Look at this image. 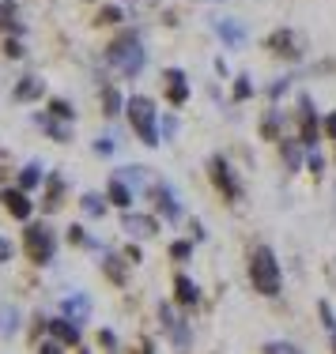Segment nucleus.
<instances>
[{
	"label": "nucleus",
	"mask_w": 336,
	"mask_h": 354,
	"mask_svg": "<svg viewBox=\"0 0 336 354\" xmlns=\"http://www.w3.org/2000/svg\"><path fill=\"white\" fill-rule=\"evenodd\" d=\"M325 129H329V132H333V140H336V113L329 117V121H325Z\"/></svg>",
	"instance_id": "7c9ffc66"
},
{
	"label": "nucleus",
	"mask_w": 336,
	"mask_h": 354,
	"mask_svg": "<svg viewBox=\"0 0 336 354\" xmlns=\"http://www.w3.org/2000/svg\"><path fill=\"white\" fill-rule=\"evenodd\" d=\"M61 189H64V185H61V177H53V181H49V200H46V212H53V207L61 204Z\"/></svg>",
	"instance_id": "4be33fe9"
},
{
	"label": "nucleus",
	"mask_w": 336,
	"mask_h": 354,
	"mask_svg": "<svg viewBox=\"0 0 336 354\" xmlns=\"http://www.w3.org/2000/svg\"><path fill=\"white\" fill-rule=\"evenodd\" d=\"M42 181V174H38V166H27V170L19 174V189L27 192V189H35V185Z\"/></svg>",
	"instance_id": "412c9836"
},
{
	"label": "nucleus",
	"mask_w": 336,
	"mask_h": 354,
	"mask_svg": "<svg viewBox=\"0 0 336 354\" xmlns=\"http://www.w3.org/2000/svg\"><path fill=\"white\" fill-rule=\"evenodd\" d=\"M144 61H148V53H144V46H140L136 35H121L110 46V64L121 75H136L140 68H144Z\"/></svg>",
	"instance_id": "f03ea898"
},
{
	"label": "nucleus",
	"mask_w": 336,
	"mask_h": 354,
	"mask_svg": "<svg viewBox=\"0 0 336 354\" xmlns=\"http://www.w3.org/2000/svg\"><path fill=\"white\" fill-rule=\"evenodd\" d=\"M129 121H132V129H136V136L144 140L148 147H155L159 143V121H155V106H151V98H144V95L129 98Z\"/></svg>",
	"instance_id": "7ed1b4c3"
},
{
	"label": "nucleus",
	"mask_w": 336,
	"mask_h": 354,
	"mask_svg": "<svg viewBox=\"0 0 336 354\" xmlns=\"http://www.w3.org/2000/svg\"><path fill=\"white\" fill-rule=\"evenodd\" d=\"M170 257L186 260V257H189V241H174V245H170Z\"/></svg>",
	"instance_id": "a878e982"
},
{
	"label": "nucleus",
	"mask_w": 336,
	"mask_h": 354,
	"mask_svg": "<svg viewBox=\"0 0 336 354\" xmlns=\"http://www.w3.org/2000/svg\"><path fill=\"white\" fill-rule=\"evenodd\" d=\"M299 129H302V143L314 151V147H317V117H314L310 98H302V106H299Z\"/></svg>",
	"instance_id": "423d86ee"
},
{
	"label": "nucleus",
	"mask_w": 336,
	"mask_h": 354,
	"mask_svg": "<svg viewBox=\"0 0 336 354\" xmlns=\"http://www.w3.org/2000/svg\"><path fill=\"white\" fill-rule=\"evenodd\" d=\"M283 158H288V166H291V170L299 166V147H295V143H283Z\"/></svg>",
	"instance_id": "393cba45"
},
{
	"label": "nucleus",
	"mask_w": 336,
	"mask_h": 354,
	"mask_svg": "<svg viewBox=\"0 0 336 354\" xmlns=\"http://www.w3.org/2000/svg\"><path fill=\"white\" fill-rule=\"evenodd\" d=\"M174 290H178V301H186V306H193V301L200 298V290L193 286V279H186V275H178V279H174Z\"/></svg>",
	"instance_id": "2eb2a0df"
},
{
	"label": "nucleus",
	"mask_w": 336,
	"mask_h": 354,
	"mask_svg": "<svg viewBox=\"0 0 336 354\" xmlns=\"http://www.w3.org/2000/svg\"><path fill=\"white\" fill-rule=\"evenodd\" d=\"M249 279H254L257 294H268V298H276V294H280L283 275H280V264H276V252L268 249V245L254 249V257H249Z\"/></svg>",
	"instance_id": "f257e3e1"
},
{
	"label": "nucleus",
	"mask_w": 336,
	"mask_h": 354,
	"mask_svg": "<svg viewBox=\"0 0 336 354\" xmlns=\"http://www.w3.org/2000/svg\"><path fill=\"white\" fill-rule=\"evenodd\" d=\"M0 200H4V207L15 218H27L30 215V200H27V192H23V189H4V192H0Z\"/></svg>",
	"instance_id": "1a4fd4ad"
},
{
	"label": "nucleus",
	"mask_w": 336,
	"mask_h": 354,
	"mask_svg": "<svg viewBox=\"0 0 336 354\" xmlns=\"http://www.w3.org/2000/svg\"><path fill=\"white\" fill-rule=\"evenodd\" d=\"M49 109H53L57 117H72V106H69V102H61V98H57V102L49 106Z\"/></svg>",
	"instance_id": "bb28decb"
},
{
	"label": "nucleus",
	"mask_w": 336,
	"mask_h": 354,
	"mask_svg": "<svg viewBox=\"0 0 336 354\" xmlns=\"http://www.w3.org/2000/svg\"><path fill=\"white\" fill-rule=\"evenodd\" d=\"M265 354H302V351H295L291 343H268Z\"/></svg>",
	"instance_id": "b1692460"
},
{
	"label": "nucleus",
	"mask_w": 336,
	"mask_h": 354,
	"mask_svg": "<svg viewBox=\"0 0 336 354\" xmlns=\"http://www.w3.org/2000/svg\"><path fill=\"white\" fill-rule=\"evenodd\" d=\"M64 313H69V317H76V320H83V317L91 313V301L83 298V294H76V298H69V301H64Z\"/></svg>",
	"instance_id": "a211bd4d"
},
{
	"label": "nucleus",
	"mask_w": 336,
	"mask_h": 354,
	"mask_svg": "<svg viewBox=\"0 0 336 354\" xmlns=\"http://www.w3.org/2000/svg\"><path fill=\"white\" fill-rule=\"evenodd\" d=\"M83 212H87V215H103L106 212V204H103V196H95V192H87V196H83Z\"/></svg>",
	"instance_id": "aec40b11"
},
{
	"label": "nucleus",
	"mask_w": 336,
	"mask_h": 354,
	"mask_svg": "<svg viewBox=\"0 0 336 354\" xmlns=\"http://www.w3.org/2000/svg\"><path fill=\"white\" fill-rule=\"evenodd\" d=\"M8 257H12V245H8L4 238H0V260H8Z\"/></svg>",
	"instance_id": "c756f323"
},
{
	"label": "nucleus",
	"mask_w": 336,
	"mask_h": 354,
	"mask_svg": "<svg viewBox=\"0 0 336 354\" xmlns=\"http://www.w3.org/2000/svg\"><path fill=\"white\" fill-rule=\"evenodd\" d=\"M321 320H325V332H329V339H333V351H336V317H333V306L329 301H321Z\"/></svg>",
	"instance_id": "6ab92c4d"
},
{
	"label": "nucleus",
	"mask_w": 336,
	"mask_h": 354,
	"mask_svg": "<svg viewBox=\"0 0 336 354\" xmlns=\"http://www.w3.org/2000/svg\"><path fill=\"white\" fill-rule=\"evenodd\" d=\"M49 332H53L61 343H69V347H72V343H80V328H76L72 320H64V317L61 320H49Z\"/></svg>",
	"instance_id": "f8f14e48"
},
{
	"label": "nucleus",
	"mask_w": 336,
	"mask_h": 354,
	"mask_svg": "<svg viewBox=\"0 0 336 354\" xmlns=\"http://www.w3.org/2000/svg\"><path fill=\"white\" fill-rule=\"evenodd\" d=\"M208 174H212V181L220 185V192H223L227 200H231V204L242 196V192H238V181H234V174H231V166H227V158L215 155L212 162H208Z\"/></svg>",
	"instance_id": "39448f33"
},
{
	"label": "nucleus",
	"mask_w": 336,
	"mask_h": 354,
	"mask_svg": "<svg viewBox=\"0 0 336 354\" xmlns=\"http://www.w3.org/2000/svg\"><path fill=\"white\" fill-rule=\"evenodd\" d=\"M268 49H276L280 57H291V61H295V57H302V49H299V38L291 35V30H276V35L268 38Z\"/></svg>",
	"instance_id": "6e6552de"
},
{
	"label": "nucleus",
	"mask_w": 336,
	"mask_h": 354,
	"mask_svg": "<svg viewBox=\"0 0 336 354\" xmlns=\"http://www.w3.org/2000/svg\"><path fill=\"white\" fill-rule=\"evenodd\" d=\"M215 30H220L223 41H231V46H238V41L246 38V30H242L238 23H231V19H220V23H215Z\"/></svg>",
	"instance_id": "f3484780"
},
{
	"label": "nucleus",
	"mask_w": 336,
	"mask_h": 354,
	"mask_svg": "<svg viewBox=\"0 0 336 354\" xmlns=\"http://www.w3.org/2000/svg\"><path fill=\"white\" fill-rule=\"evenodd\" d=\"M38 95H42V80H38V75H27V80L15 83V98H19V102H30V98H38Z\"/></svg>",
	"instance_id": "4468645a"
},
{
	"label": "nucleus",
	"mask_w": 336,
	"mask_h": 354,
	"mask_svg": "<svg viewBox=\"0 0 336 354\" xmlns=\"http://www.w3.org/2000/svg\"><path fill=\"white\" fill-rule=\"evenodd\" d=\"M23 245H27L35 264H49V260H53V230H46L42 223L27 226V230H23Z\"/></svg>",
	"instance_id": "20e7f679"
},
{
	"label": "nucleus",
	"mask_w": 336,
	"mask_h": 354,
	"mask_svg": "<svg viewBox=\"0 0 336 354\" xmlns=\"http://www.w3.org/2000/svg\"><path fill=\"white\" fill-rule=\"evenodd\" d=\"M166 95H170V102H174V106H182V102L189 98V83H186V75H182L178 68L166 72Z\"/></svg>",
	"instance_id": "9d476101"
},
{
	"label": "nucleus",
	"mask_w": 336,
	"mask_h": 354,
	"mask_svg": "<svg viewBox=\"0 0 336 354\" xmlns=\"http://www.w3.org/2000/svg\"><path fill=\"white\" fill-rule=\"evenodd\" d=\"M110 200L117 207H129L132 204V192H129V185H125L121 177H114V181H110Z\"/></svg>",
	"instance_id": "dca6fc26"
},
{
	"label": "nucleus",
	"mask_w": 336,
	"mask_h": 354,
	"mask_svg": "<svg viewBox=\"0 0 336 354\" xmlns=\"http://www.w3.org/2000/svg\"><path fill=\"white\" fill-rule=\"evenodd\" d=\"M42 351H46V354H57V347H53V343H49V347H42Z\"/></svg>",
	"instance_id": "2f4dec72"
},
{
	"label": "nucleus",
	"mask_w": 336,
	"mask_h": 354,
	"mask_svg": "<svg viewBox=\"0 0 336 354\" xmlns=\"http://www.w3.org/2000/svg\"><path fill=\"white\" fill-rule=\"evenodd\" d=\"M98 19H103V23H117V19H121V12H117V8H106V12L98 15Z\"/></svg>",
	"instance_id": "cd10ccee"
},
{
	"label": "nucleus",
	"mask_w": 336,
	"mask_h": 354,
	"mask_svg": "<svg viewBox=\"0 0 336 354\" xmlns=\"http://www.w3.org/2000/svg\"><path fill=\"white\" fill-rule=\"evenodd\" d=\"M103 102H106V113H110V117H114V113H117V109H121V95H117V91H114V87H106V91H103Z\"/></svg>",
	"instance_id": "5701e85b"
},
{
	"label": "nucleus",
	"mask_w": 336,
	"mask_h": 354,
	"mask_svg": "<svg viewBox=\"0 0 336 354\" xmlns=\"http://www.w3.org/2000/svg\"><path fill=\"white\" fill-rule=\"evenodd\" d=\"M159 313H163V324H166V332H170L174 347H178V351H186V347H189V328L182 324L178 317H174V309H170V306H163Z\"/></svg>",
	"instance_id": "0eeeda50"
},
{
	"label": "nucleus",
	"mask_w": 336,
	"mask_h": 354,
	"mask_svg": "<svg viewBox=\"0 0 336 354\" xmlns=\"http://www.w3.org/2000/svg\"><path fill=\"white\" fill-rule=\"evenodd\" d=\"M121 226L132 234V238H151V234H155V218L151 215H125Z\"/></svg>",
	"instance_id": "9b49d317"
},
{
	"label": "nucleus",
	"mask_w": 336,
	"mask_h": 354,
	"mask_svg": "<svg viewBox=\"0 0 336 354\" xmlns=\"http://www.w3.org/2000/svg\"><path fill=\"white\" fill-rule=\"evenodd\" d=\"M234 95H238V98H246V95H249V83H246V75L238 80V87H234Z\"/></svg>",
	"instance_id": "c85d7f7f"
},
{
	"label": "nucleus",
	"mask_w": 336,
	"mask_h": 354,
	"mask_svg": "<svg viewBox=\"0 0 336 354\" xmlns=\"http://www.w3.org/2000/svg\"><path fill=\"white\" fill-rule=\"evenodd\" d=\"M155 204H159V212H163L166 218H178L182 215L178 200H174V192L166 189V185H159V189H155Z\"/></svg>",
	"instance_id": "ddd939ff"
}]
</instances>
